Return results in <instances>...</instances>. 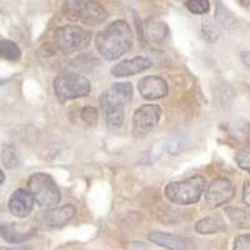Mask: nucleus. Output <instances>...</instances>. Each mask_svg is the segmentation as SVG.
I'll use <instances>...</instances> for the list:
<instances>
[{"label": "nucleus", "instance_id": "29", "mask_svg": "<svg viewBox=\"0 0 250 250\" xmlns=\"http://www.w3.org/2000/svg\"><path fill=\"white\" fill-rule=\"evenodd\" d=\"M243 202L250 208V182L245 180L243 184Z\"/></svg>", "mask_w": 250, "mask_h": 250}, {"label": "nucleus", "instance_id": "11", "mask_svg": "<svg viewBox=\"0 0 250 250\" xmlns=\"http://www.w3.org/2000/svg\"><path fill=\"white\" fill-rule=\"evenodd\" d=\"M138 90L144 99L156 100L167 97L169 88L165 79L155 75H149L138 83Z\"/></svg>", "mask_w": 250, "mask_h": 250}, {"label": "nucleus", "instance_id": "1", "mask_svg": "<svg viewBox=\"0 0 250 250\" xmlns=\"http://www.w3.org/2000/svg\"><path fill=\"white\" fill-rule=\"evenodd\" d=\"M133 30L125 20H115L98 33L95 48L106 60H117L125 55L133 45Z\"/></svg>", "mask_w": 250, "mask_h": 250}, {"label": "nucleus", "instance_id": "9", "mask_svg": "<svg viewBox=\"0 0 250 250\" xmlns=\"http://www.w3.org/2000/svg\"><path fill=\"white\" fill-rule=\"evenodd\" d=\"M133 85L130 83H115L100 95L102 110L109 108H124L133 99Z\"/></svg>", "mask_w": 250, "mask_h": 250}, {"label": "nucleus", "instance_id": "15", "mask_svg": "<svg viewBox=\"0 0 250 250\" xmlns=\"http://www.w3.org/2000/svg\"><path fill=\"white\" fill-rule=\"evenodd\" d=\"M0 230H1V238L10 244H23L34 235L33 230L29 233L20 231L17 224H13V223H1Z\"/></svg>", "mask_w": 250, "mask_h": 250}, {"label": "nucleus", "instance_id": "24", "mask_svg": "<svg viewBox=\"0 0 250 250\" xmlns=\"http://www.w3.org/2000/svg\"><path fill=\"white\" fill-rule=\"evenodd\" d=\"M235 162L239 168L250 174V146H243L236 151Z\"/></svg>", "mask_w": 250, "mask_h": 250}, {"label": "nucleus", "instance_id": "27", "mask_svg": "<svg viewBox=\"0 0 250 250\" xmlns=\"http://www.w3.org/2000/svg\"><path fill=\"white\" fill-rule=\"evenodd\" d=\"M82 119L89 125H95L98 122V110L94 106H86L80 113Z\"/></svg>", "mask_w": 250, "mask_h": 250}, {"label": "nucleus", "instance_id": "31", "mask_svg": "<svg viewBox=\"0 0 250 250\" xmlns=\"http://www.w3.org/2000/svg\"><path fill=\"white\" fill-rule=\"evenodd\" d=\"M0 250H30L29 247H13V248H1Z\"/></svg>", "mask_w": 250, "mask_h": 250}, {"label": "nucleus", "instance_id": "19", "mask_svg": "<svg viewBox=\"0 0 250 250\" xmlns=\"http://www.w3.org/2000/svg\"><path fill=\"white\" fill-rule=\"evenodd\" d=\"M225 214L234 227L239 228V229H250L249 211L244 210V209H239V208H227Z\"/></svg>", "mask_w": 250, "mask_h": 250}, {"label": "nucleus", "instance_id": "32", "mask_svg": "<svg viewBox=\"0 0 250 250\" xmlns=\"http://www.w3.org/2000/svg\"><path fill=\"white\" fill-rule=\"evenodd\" d=\"M0 178H1V180H0V184L3 185L4 184V180H5V175H4V171L3 170L0 171Z\"/></svg>", "mask_w": 250, "mask_h": 250}, {"label": "nucleus", "instance_id": "17", "mask_svg": "<svg viewBox=\"0 0 250 250\" xmlns=\"http://www.w3.org/2000/svg\"><path fill=\"white\" fill-rule=\"evenodd\" d=\"M228 134L238 142H245L250 138V124L244 119H236L227 125Z\"/></svg>", "mask_w": 250, "mask_h": 250}, {"label": "nucleus", "instance_id": "7", "mask_svg": "<svg viewBox=\"0 0 250 250\" xmlns=\"http://www.w3.org/2000/svg\"><path fill=\"white\" fill-rule=\"evenodd\" d=\"M162 109L155 104H145L139 106L133 114V135L142 138L150 133L159 123Z\"/></svg>", "mask_w": 250, "mask_h": 250}, {"label": "nucleus", "instance_id": "5", "mask_svg": "<svg viewBox=\"0 0 250 250\" xmlns=\"http://www.w3.org/2000/svg\"><path fill=\"white\" fill-rule=\"evenodd\" d=\"M62 13L74 21H80L85 25H97L104 23L108 18V12L99 3L90 0H70L62 4Z\"/></svg>", "mask_w": 250, "mask_h": 250}, {"label": "nucleus", "instance_id": "2", "mask_svg": "<svg viewBox=\"0 0 250 250\" xmlns=\"http://www.w3.org/2000/svg\"><path fill=\"white\" fill-rule=\"evenodd\" d=\"M207 187V180L200 174L190 176L187 180L169 183L164 189L167 199L174 204L188 205L199 202Z\"/></svg>", "mask_w": 250, "mask_h": 250}, {"label": "nucleus", "instance_id": "20", "mask_svg": "<svg viewBox=\"0 0 250 250\" xmlns=\"http://www.w3.org/2000/svg\"><path fill=\"white\" fill-rule=\"evenodd\" d=\"M0 55L8 62H18L21 58V50L12 40L1 39V42H0Z\"/></svg>", "mask_w": 250, "mask_h": 250}, {"label": "nucleus", "instance_id": "28", "mask_svg": "<svg viewBox=\"0 0 250 250\" xmlns=\"http://www.w3.org/2000/svg\"><path fill=\"white\" fill-rule=\"evenodd\" d=\"M233 250H250V234L239 235L234 240Z\"/></svg>", "mask_w": 250, "mask_h": 250}, {"label": "nucleus", "instance_id": "8", "mask_svg": "<svg viewBox=\"0 0 250 250\" xmlns=\"http://www.w3.org/2000/svg\"><path fill=\"white\" fill-rule=\"evenodd\" d=\"M235 195L233 183L227 178H215L210 182L205 190V204L210 209L228 204Z\"/></svg>", "mask_w": 250, "mask_h": 250}, {"label": "nucleus", "instance_id": "12", "mask_svg": "<svg viewBox=\"0 0 250 250\" xmlns=\"http://www.w3.org/2000/svg\"><path fill=\"white\" fill-rule=\"evenodd\" d=\"M34 198L30 191L25 189H17L9 198L8 208L9 211L17 218H26L30 215L34 208Z\"/></svg>", "mask_w": 250, "mask_h": 250}, {"label": "nucleus", "instance_id": "6", "mask_svg": "<svg viewBox=\"0 0 250 250\" xmlns=\"http://www.w3.org/2000/svg\"><path fill=\"white\" fill-rule=\"evenodd\" d=\"M90 33L79 25H64L54 31L55 45L62 54H73L88 46Z\"/></svg>", "mask_w": 250, "mask_h": 250}, {"label": "nucleus", "instance_id": "25", "mask_svg": "<svg viewBox=\"0 0 250 250\" xmlns=\"http://www.w3.org/2000/svg\"><path fill=\"white\" fill-rule=\"evenodd\" d=\"M185 6L193 14H205L210 8V3L208 0H189L185 3Z\"/></svg>", "mask_w": 250, "mask_h": 250}, {"label": "nucleus", "instance_id": "22", "mask_svg": "<svg viewBox=\"0 0 250 250\" xmlns=\"http://www.w3.org/2000/svg\"><path fill=\"white\" fill-rule=\"evenodd\" d=\"M104 119L110 128H120L124 122V108H109L102 110Z\"/></svg>", "mask_w": 250, "mask_h": 250}, {"label": "nucleus", "instance_id": "21", "mask_svg": "<svg viewBox=\"0 0 250 250\" xmlns=\"http://www.w3.org/2000/svg\"><path fill=\"white\" fill-rule=\"evenodd\" d=\"M1 160H3V164L5 165V168H17L20 163V158L14 145L9 144V143L3 145V149H1Z\"/></svg>", "mask_w": 250, "mask_h": 250}, {"label": "nucleus", "instance_id": "16", "mask_svg": "<svg viewBox=\"0 0 250 250\" xmlns=\"http://www.w3.org/2000/svg\"><path fill=\"white\" fill-rule=\"evenodd\" d=\"M145 33H146V38L153 43H162L165 38L168 37L169 29L167 24L159 21V20H150L149 23H146L145 26Z\"/></svg>", "mask_w": 250, "mask_h": 250}, {"label": "nucleus", "instance_id": "3", "mask_svg": "<svg viewBox=\"0 0 250 250\" xmlns=\"http://www.w3.org/2000/svg\"><path fill=\"white\" fill-rule=\"evenodd\" d=\"M28 190L35 203L45 211L55 209L60 202V190L53 176L46 173H35L28 179Z\"/></svg>", "mask_w": 250, "mask_h": 250}, {"label": "nucleus", "instance_id": "14", "mask_svg": "<svg viewBox=\"0 0 250 250\" xmlns=\"http://www.w3.org/2000/svg\"><path fill=\"white\" fill-rule=\"evenodd\" d=\"M75 214H77V209L74 208V205L66 204L45 211V213L42 214L40 219L48 227L60 228L70 222L71 219L75 216Z\"/></svg>", "mask_w": 250, "mask_h": 250}, {"label": "nucleus", "instance_id": "4", "mask_svg": "<svg viewBox=\"0 0 250 250\" xmlns=\"http://www.w3.org/2000/svg\"><path fill=\"white\" fill-rule=\"evenodd\" d=\"M53 89L60 103L86 97L91 90L90 82L73 71H62L53 82Z\"/></svg>", "mask_w": 250, "mask_h": 250}, {"label": "nucleus", "instance_id": "10", "mask_svg": "<svg viewBox=\"0 0 250 250\" xmlns=\"http://www.w3.org/2000/svg\"><path fill=\"white\" fill-rule=\"evenodd\" d=\"M148 239L153 244L169 250H196V244L191 239L170 233L153 231L149 234Z\"/></svg>", "mask_w": 250, "mask_h": 250}, {"label": "nucleus", "instance_id": "13", "mask_svg": "<svg viewBox=\"0 0 250 250\" xmlns=\"http://www.w3.org/2000/svg\"><path fill=\"white\" fill-rule=\"evenodd\" d=\"M151 66V62L146 57H135L133 59L123 60L119 64L111 68L110 73L115 78L131 77V75L139 74L142 71L146 70Z\"/></svg>", "mask_w": 250, "mask_h": 250}, {"label": "nucleus", "instance_id": "26", "mask_svg": "<svg viewBox=\"0 0 250 250\" xmlns=\"http://www.w3.org/2000/svg\"><path fill=\"white\" fill-rule=\"evenodd\" d=\"M202 30L203 35H204V38L209 42V43H214V42L218 39V28H216L215 24H214L213 21H210V20H204V21H203Z\"/></svg>", "mask_w": 250, "mask_h": 250}, {"label": "nucleus", "instance_id": "18", "mask_svg": "<svg viewBox=\"0 0 250 250\" xmlns=\"http://www.w3.org/2000/svg\"><path fill=\"white\" fill-rule=\"evenodd\" d=\"M195 231L199 234H215L224 229V223L218 216H208L195 224Z\"/></svg>", "mask_w": 250, "mask_h": 250}, {"label": "nucleus", "instance_id": "23", "mask_svg": "<svg viewBox=\"0 0 250 250\" xmlns=\"http://www.w3.org/2000/svg\"><path fill=\"white\" fill-rule=\"evenodd\" d=\"M215 19L220 25L227 29H231L236 25V20L229 13V10L222 5V3H218V5H216Z\"/></svg>", "mask_w": 250, "mask_h": 250}, {"label": "nucleus", "instance_id": "30", "mask_svg": "<svg viewBox=\"0 0 250 250\" xmlns=\"http://www.w3.org/2000/svg\"><path fill=\"white\" fill-rule=\"evenodd\" d=\"M240 58H242V62H244L245 65L250 68V51H243Z\"/></svg>", "mask_w": 250, "mask_h": 250}]
</instances>
